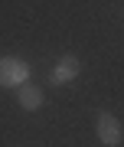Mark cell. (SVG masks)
I'll use <instances>...</instances> for the list:
<instances>
[{
    "instance_id": "1",
    "label": "cell",
    "mask_w": 124,
    "mask_h": 147,
    "mask_svg": "<svg viewBox=\"0 0 124 147\" xmlns=\"http://www.w3.org/2000/svg\"><path fill=\"white\" fill-rule=\"evenodd\" d=\"M30 79V65L16 56H3L0 59V88H20Z\"/></svg>"
},
{
    "instance_id": "2",
    "label": "cell",
    "mask_w": 124,
    "mask_h": 147,
    "mask_svg": "<svg viewBox=\"0 0 124 147\" xmlns=\"http://www.w3.org/2000/svg\"><path fill=\"white\" fill-rule=\"evenodd\" d=\"M95 131H98V141L101 144H108V147H118L121 144V137H124V131H121V121L114 118V115H98V121H95Z\"/></svg>"
},
{
    "instance_id": "3",
    "label": "cell",
    "mask_w": 124,
    "mask_h": 147,
    "mask_svg": "<svg viewBox=\"0 0 124 147\" xmlns=\"http://www.w3.org/2000/svg\"><path fill=\"white\" fill-rule=\"evenodd\" d=\"M78 72H82V62H78V56H62L56 65H52V75L49 82L52 85H69L78 79Z\"/></svg>"
},
{
    "instance_id": "4",
    "label": "cell",
    "mask_w": 124,
    "mask_h": 147,
    "mask_svg": "<svg viewBox=\"0 0 124 147\" xmlns=\"http://www.w3.org/2000/svg\"><path fill=\"white\" fill-rule=\"evenodd\" d=\"M16 101H20V108H26V111H39L42 108V88L33 85V82H26V85L16 88Z\"/></svg>"
}]
</instances>
